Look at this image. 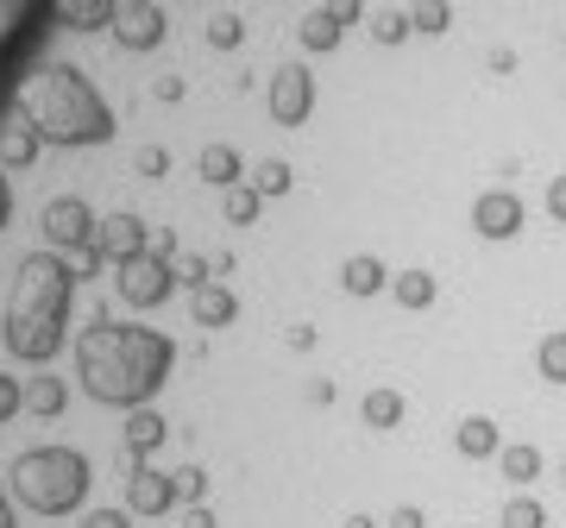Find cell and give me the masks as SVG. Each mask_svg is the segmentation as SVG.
I'll return each instance as SVG.
<instances>
[{
	"instance_id": "15",
	"label": "cell",
	"mask_w": 566,
	"mask_h": 528,
	"mask_svg": "<svg viewBox=\"0 0 566 528\" xmlns=\"http://www.w3.org/2000/svg\"><path fill=\"white\" fill-rule=\"evenodd\" d=\"M189 315H196V327H233L240 321V296L227 284H202L189 289Z\"/></svg>"
},
{
	"instance_id": "1",
	"label": "cell",
	"mask_w": 566,
	"mask_h": 528,
	"mask_svg": "<svg viewBox=\"0 0 566 528\" xmlns=\"http://www.w3.org/2000/svg\"><path fill=\"white\" fill-rule=\"evenodd\" d=\"M170 366H177V346L139 321H95L76 340V378L107 409H145L164 390Z\"/></svg>"
},
{
	"instance_id": "41",
	"label": "cell",
	"mask_w": 566,
	"mask_h": 528,
	"mask_svg": "<svg viewBox=\"0 0 566 528\" xmlns=\"http://www.w3.org/2000/svg\"><path fill=\"white\" fill-rule=\"evenodd\" d=\"M327 13H334L340 25H353V20H359V0H327Z\"/></svg>"
},
{
	"instance_id": "29",
	"label": "cell",
	"mask_w": 566,
	"mask_h": 528,
	"mask_svg": "<svg viewBox=\"0 0 566 528\" xmlns=\"http://www.w3.org/2000/svg\"><path fill=\"white\" fill-rule=\"evenodd\" d=\"M208 44H214V51H240V44H245V20H240V13H214V20H208Z\"/></svg>"
},
{
	"instance_id": "35",
	"label": "cell",
	"mask_w": 566,
	"mask_h": 528,
	"mask_svg": "<svg viewBox=\"0 0 566 528\" xmlns=\"http://www.w3.org/2000/svg\"><path fill=\"white\" fill-rule=\"evenodd\" d=\"M385 528H428V509H422V504H397V509L385 516Z\"/></svg>"
},
{
	"instance_id": "26",
	"label": "cell",
	"mask_w": 566,
	"mask_h": 528,
	"mask_svg": "<svg viewBox=\"0 0 566 528\" xmlns=\"http://www.w3.org/2000/svg\"><path fill=\"white\" fill-rule=\"evenodd\" d=\"M497 528H547V504L535 490H516L504 504V516H497Z\"/></svg>"
},
{
	"instance_id": "39",
	"label": "cell",
	"mask_w": 566,
	"mask_h": 528,
	"mask_svg": "<svg viewBox=\"0 0 566 528\" xmlns=\"http://www.w3.org/2000/svg\"><path fill=\"white\" fill-rule=\"evenodd\" d=\"M82 528H126V509H95V516H82Z\"/></svg>"
},
{
	"instance_id": "3",
	"label": "cell",
	"mask_w": 566,
	"mask_h": 528,
	"mask_svg": "<svg viewBox=\"0 0 566 528\" xmlns=\"http://www.w3.org/2000/svg\"><path fill=\"white\" fill-rule=\"evenodd\" d=\"M20 114L39 126L44 145H107L114 139V107L102 102V88L82 76L76 63H44L39 76L20 88Z\"/></svg>"
},
{
	"instance_id": "10",
	"label": "cell",
	"mask_w": 566,
	"mask_h": 528,
	"mask_svg": "<svg viewBox=\"0 0 566 528\" xmlns=\"http://www.w3.org/2000/svg\"><path fill=\"white\" fill-rule=\"evenodd\" d=\"M114 44L120 51H158L164 44V7L158 0H126L114 13Z\"/></svg>"
},
{
	"instance_id": "14",
	"label": "cell",
	"mask_w": 566,
	"mask_h": 528,
	"mask_svg": "<svg viewBox=\"0 0 566 528\" xmlns=\"http://www.w3.org/2000/svg\"><path fill=\"white\" fill-rule=\"evenodd\" d=\"M390 277H397V271H390L385 258H378V252H353V258L340 264V289L346 296H378V289H390Z\"/></svg>"
},
{
	"instance_id": "45",
	"label": "cell",
	"mask_w": 566,
	"mask_h": 528,
	"mask_svg": "<svg viewBox=\"0 0 566 528\" xmlns=\"http://www.w3.org/2000/svg\"><path fill=\"white\" fill-rule=\"evenodd\" d=\"M560 485H566V460H560Z\"/></svg>"
},
{
	"instance_id": "24",
	"label": "cell",
	"mask_w": 566,
	"mask_h": 528,
	"mask_svg": "<svg viewBox=\"0 0 566 528\" xmlns=\"http://www.w3.org/2000/svg\"><path fill=\"white\" fill-rule=\"evenodd\" d=\"M245 183L259 189L264 202H271V196H290V183H296V170H290L283 158H259L252 170H245Z\"/></svg>"
},
{
	"instance_id": "16",
	"label": "cell",
	"mask_w": 566,
	"mask_h": 528,
	"mask_svg": "<svg viewBox=\"0 0 566 528\" xmlns=\"http://www.w3.org/2000/svg\"><path fill=\"white\" fill-rule=\"evenodd\" d=\"M164 434H170V422H164L158 409H126V460H151V453L164 447Z\"/></svg>"
},
{
	"instance_id": "8",
	"label": "cell",
	"mask_w": 566,
	"mask_h": 528,
	"mask_svg": "<svg viewBox=\"0 0 566 528\" xmlns=\"http://www.w3.org/2000/svg\"><path fill=\"white\" fill-rule=\"evenodd\" d=\"M523 226H528V208H523L516 189H479V202H472V233H479V240L504 245V240H516Z\"/></svg>"
},
{
	"instance_id": "30",
	"label": "cell",
	"mask_w": 566,
	"mask_h": 528,
	"mask_svg": "<svg viewBox=\"0 0 566 528\" xmlns=\"http://www.w3.org/2000/svg\"><path fill=\"white\" fill-rule=\"evenodd\" d=\"M371 39L385 44V51H397V44L416 39V25H409V13H378V20H371Z\"/></svg>"
},
{
	"instance_id": "40",
	"label": "cell",
	"mask_w": 566,
	"mask_h": 528,
	"mask_svg": "<svg viewBox=\"0 0 566 528\" xmlns=\"http://www.w3.org/2000/svg\"><path fill=\"white\" fill-rule=\"evenodd\" d=\"M151 95H158V102H182V76H158L151 82Z\"/></svg>"
},
{
	"instance_id": "31",
	"label": "cell",
	"mask_w": 566,
	"mask_h": 528,
	"mask_svg": "<svg viewBox=\"0 0 566 528\" xmlns=\"http://www.w3.org/2000/svg\"><path fill=\"white\" fill-rule=\"evenodd\" d=\"M170 478H177V504H182V509L208 497V472H202V466H177Z\"/></svg>"
},
{
	"instance_id": "43",
	"label": "cell",
	"mask_w": 566,
	"mask_h": 528,
	"mask_svg": "<svg viewBox=\"0 0 566 528\" xmlns=\"http://www.w3.org/2000/svg\"><path fill=\"white\" fill-rule=\"evenodd\" d=\"M7 221H13V189H7V177H0V233H7Z\"/></svg>"
},
{
	"instance_id": "13",
	"label": "cell",
	"mask_w": 566,
	"mask_h": 528,
	"mask_svg": "<svg viewBox=\"0 0 566 528\" xmlns=\"http://www.w3.org/2000/svg\"><path fill=\"white\" fill-rule=\"evenodd\" d=\"M114 13L120 0H51V20L63 32H114Z\"/></svg>"
},
{
	"instance_id": "44",
	"label": "cell",
	"mask_w": 566,
	"mask_h": 528,
	"mask_svg": "<svg viewBox=\"0 0 566 528\" xmlns=\"http://www.w3.org/2000/svg\"><path fill=\"white\" fill-rule=\"evenodd\" d=\"M340 528H378V516H365V509H353V516H346Z\"/></svg>"
},
{
	"instance_id": "11",
	"label": "cell",
	"mask_w": 566,
	"mask_h": 528,
	"mask_svg": "<svg viewBox=\"0 0 566 528\" xmlns=\"http://www.w3.org/2000/svg\"><path fill=\"white\" fill-rule=\"evenodd\" d=\"M95 252H102L107 264H126V258H139V252H151V233H145L139 214H107L102 226H95Z\"/></svg>"
},
{
	"instance_id": "37",
	"label": "cell",
	"mask_w": 566,
	"mask_h": 528,
	"mask_svg": "<svg viewBox=\"0 0 566 528\" xmlns=\"http://www.w3.org/2000/svg\"><path fill=\"white\" fill-rule=\"evenodd\" d=\"M547 214H554V221L566 226V170L554 177V183H547Z\"/></svg>"
},
{
	"instance_id": "33",
	"label": "cell",
	"mask_w": 566,
	"mask_h": 528,
	"mask_svg": "<svg viewBox=\"0 0 566 528\" xmlns=\"http://www.w3.org/2000/svg\"><path fill=\"white\" fill-rule=\"evenodd\" d=\"M20 409H25V384H20V378H7V371H0V422H13Z\"/></svg>"
},
{
	"instance_id": "25",
	"label": "cell",
	"mask_w": 566,
	"mask_h": 528,
	"mask_svg": "<svg viewBox=\"0 0 566 528\" xmlns=\"http://www.w3.org/2000/svg\"><path fill=\"white\" fill-rule=\"evenodd\" d=\"M259 208H264V196H259L252 183L221 189V214H227V226H252V221H259Z\"/></svg>"
},
{
	"instance_id": "9",
	"label": "cell",
	"mask_w": 566,
	"mask_h": 528,
	"mask_svg": "<svg viewBox=\"0 0 566 528\" xmlns=\"http://www.w3.org/2000/svg\"><path fill=\"white\" fill-rule=\"evenodd\" d=\"M126 509H133V516H164V509H177V478L158 472L151 460H133V472H126Z\"/></svg>"
},
{
	"instance_id": "27",
	"label": "cell",
	"mask_w": 566,
	"mask_h": 528,
	"mask_svg": "<svg viewBox=\"0 0 566 528\" xmlns=\"http://www.w3.org/2000/svg\"><path fill=\"white\" fill-rule=\"evenodd\" d=\"M340 32H346V25L334 20L327 7H315V13L303 20V51H334V44H340Z\"/></svg>"
},
{
	"instance_id": "34",
	"label": "cell",
	"mask_w": 566,
	"mask_h": 528,
	"mask_svg": "<svg viewBox=\"0 0 566 528\" xmlns=\"http://www.w3.org/2000/svg\"><path fill=\"white\" fill-rule=\"evenodd\" d=\"M133 170H139V177H164V170H170V151H164V145H145L139 158H133Z\"/></svg>"
},
{
	"instance_id": "28",
	"label": "cell",
	"mask_w": 566,
	"mask_h": 528,
	"mask_svg": "<svg viewBox=\"0 0 566 528\" xmlns=\"http://www.w3.org/2000/svg\"><path fill=\"white\" fill-rule=\"evenodd\" d=\"M409 25H416L422 39H441L447 25H453V7H447V0H416V7H409Z\"/></svg>"
},
{
	"instance_id": "19",
	"label": "cell",
	"mask_w": 566,
	"mask_h": 528,
	"mask_svg": "<svg viewBox=\"0 0 566 528\" xmlns=\"http://www.w3.org/2000/svg\"><path fill=\"white\" fill-rule=\"evenodd\" d=\"M196 177L214 183V189H233V183H245V158L233 145H202V151H196Z\"/></svg>"
},
{
	"instance_id": "17",
	"label": "cell",
	"mask_w": 566,
	"mask_h": 528,
	"mask_svg": "<svg viewBox=\"0 0 566 528\" xmlns=\"http://www.w3.org/2000/svg\"><path fill=\"white\" fill-rule=\"evenodd\" d=\"M542 447L535 441H504V453H497V472H504V485L516 490H535V478H542Z\"/></svg>"
},
{
	"instance_id": "5",
	"label": "cell",
	"mask_w": 566,
	"mask_h": 528,
	"mask_svg": "<svg viewBox=\"0 0 566 528\" xmlns=\"http://www.w3.org/2000/svg\"><path fill=\"white\" fill-rule=\"evenodd\" d=\"M114 289H120L126 308H158L177 289V264L164 258V252H139V258L114 264Z\"/></svg>"
},
{
	"instance_id": "38",
	"label": "cell",
	"mask_w": 566,
	"mask_h": 528,
	"mask_svg": "<svg viewBox=\"0 0 566 528\" xmlns=\"http://www.w3.org/2000/svg\"><path fill=\"white\" fill-rule=\"evenodd\" d=\"M182 528H221V522H214V509L208 504H189L182 509Z\"/></svg>"
},
{
	"instance_id": "2",
	"label": "cell",
	"mask_w": 566,
	"mask_h": 528,
	"mask_svg": "<svg viewBox=\"0 0 566 528\" xmlns=\"http://www.w3.org/2000/svg\"><path fill=\"white\" fill-rule=\"evenodd\" d=\"M70 296H76V271L57 252H32L20 258L13 277V303H7V346L25 366H51L70 327Z\"/></svg>"
},
{
	"instance_id": "6",
	"label": "cell",
	"mask_w": 566,
	"mask_h": 528,
	"mask_svg": "<svg viewBox=\"0 0 566 528\" xmlns=\"http://www.w3.org/2000/svg\"><path fill=\"white\" fill-rule=\"evenodd\" d=\"M264 107H271L277 126H303L315 114V76H308L303 63H277L271 70V88H264Z\"/></svg>"
},
{
	"instance_id": "18",
	"label": "cell",
	"mask_w": 566,
	"mask_h": 528,
	"mask_svg": "<svg viewBox=\"0 0 566 528\" xmlns=\"http://www.w3.org/2000/svg\"><path fill=\"white\" fill-rule=\"evenodd\" d=\"M453 447H460V460H497V453H504V434H497L491 415H465V422L453 427Z\"/></svg>"
},
{
	"instance_id": "32",
	"label": "cell",
	"mask_w": 566,
	"mask_h": 528,
	"mask_svg": "<svg viewBox=\"0 0 566 528\" xmlns=\"http://www.w3.org/2000/svg\"><path fill=\"white\" fill-rule=\"evenodd\" d=\"M170 264H177V284H189V289L214 284V258H196V252H182V258H170Z\"/></svg>"
},
{
	"instance_id": "36",
	"label": "cell",
	"mask_w": 566,
	"mask_h": 528,
	"mask_svg": "<svg viewBox=\"0 0 566 528\" xmlns=\"http://www.w3.org/2000/svg\"><path fill=\"white\" fill-rule=\"evenodd\" d=\"M315 340H322V334H315V327H308V321L283 327V346H290V352H315Z\"/></svg>"
},
{
	"instance_id": "21",
	"label": "cell",
	"mask_w": 566,
	"mask_h": 528,
	"mask_svg": "<svg viewBox=\"0 0 566 528\" xmlns=\"http://www.w3.org/2000/svg\"><path fill=\"white\" fill-rule=\"evenodd\" d=\"M390 296H397V308H409V315H422V308H434L441 284H434L428 271H397V277H390Z\"/></svg>"
},
{
	"instance_id": "7",
	"label": "cell",
	"mask_w": 566,
	"mask_h": 528,
	"mask_svg": "<svg viewBox=\"0 0 566 528\" xmlns=\"http://www.w3.org/2000/svg\"><path fill=\"white\" fill-rule=\"evenodd\" d=\"M95 208L82 202V196H57V202H44V240L57 245V252H70V258H76V252H88V245H95Z\"/></svg>"
},
{
	"instance_id": "23",
	"label": "cell",
	"mask_w": 566,
	"mask_h": 528,
	"mask_svg": "<svg viewBox=\"0 0 566 528\" xmlns=\"http://www.w3.org/2000/svg\"><path fill=\"white\" fill-rule=\"evenodd\" d=\"M535 371H542L547 384L566 390V327H547L542 346H535Z\"/></svg>"
},
{
	"instance_id": "12",
	"label": "cell",
	"mask_w": 566,
	"mask_h": 528,
	"mask_svg": "<svg viewBox=\"0 0 566 528\" xmlns=\"http://www.w3.org/2000/svg\"><path fill=\"white\" fill-rule=\"evenodd\" d=\"M39 151H44L39 126L25 120L20 107H13V114H0V170H32Z\"/></svg>"
},
{
	"instance_id": "22",
	"label": "cell",
	"mask_w": 566,
	"mask_h": 528,
	"mask_svg": "<svg viewBox=\"0 0 566 528\" xmlns=\"http://www.w3.org/2000/svg\"><path fill=\"white\" fill-rule=\"evenodd\" d=\"M63 403H70V390H63V378H51V371H39V378H25V409H32V415H63Z\"/></svg>"
},
{
	"instance_id": "20",
	"label": "cell",
	"mask_w": 566,
	"mask_h": 528,
	"mask_svg": "<svg viewBox=\"0 0 566 528\" xmlns=\"http://www.w3.org/2000/svg\"><path fill=\"white\" fill-rule=\"evenodd\" d=\"M359 415H365V427H378V434H390V427H403V390L371 384V390L359 397Z\"/></svg>"
},
{
	"instance_id": "42",
	"label": "cell",
	"mask_w": 566,
	"mask_h": 528,
	"mask_svg": "<svg viewBox=\"0 0 566 528\" xmlns=\"http://www.w3.org/2000/svg\"><path fill=\"white\" fill-rule=\"evenodd\" d=\"M491 70H497V76H510V70H516V51H504V44H497V51H491Z\"/></svg>"
},
{
	"instance_id": "4",
	"label": "cell",
	"mask_w": 566,
	"mask_h": 528,
	"mask_svg": "<svg viewBox=\"0 0 566 528\" xmlns=\"http://www.w3.org/2000/svg\"><path fill=\"white\" fill-rule=\"evenodd\" d=\"M95 485V466H88V453L76 447H25L13 466H7V490H13V504L32 509V516H70L82 509Z\"/></svg>"
}]
</instances>
